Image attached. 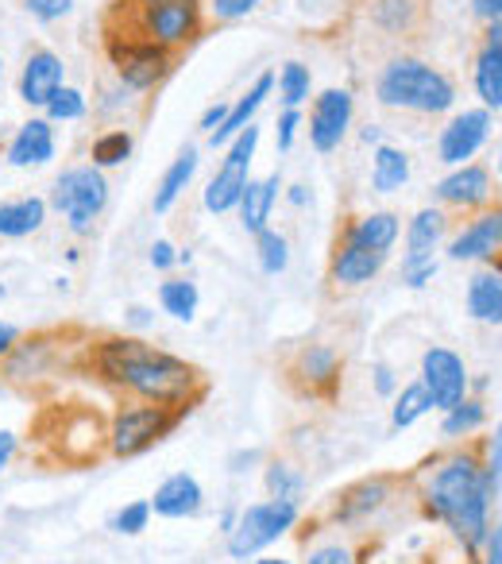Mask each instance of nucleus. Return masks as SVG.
<instances>
[{
    "instance_id": "1",
    "label": "nucleus",
    "mask_w": 502,
    "mask_h": 564,
    "mask_svg": "<svg viewBox=\"0 0 502 564\" xmlns=\"http://www.w3.org/2000/svg\"><path fill=\"white\" fill-rule=\"evenodd\" d=\"M81 376L120 387V391L135 394L140 402H151V406L186 410V414L209 391L201 368L163 352V348L143 345L135 337L89 340L81 348Z\"/></svg>"
},
{
    "instance_id": "2",
    "label": "nucleus",
    "mask_w": 502,
    "mask_h": 564,
    "mask_svg": "<svg viewBox=\"0 0 502 564\" xmlns=\"http://www.w3.org/2000/svg\"><path fill=\"white\" fill-rule=\"evenodd\" d=\"M422 507L425 518L445 522L468 553H476L491 533V484H487L483 460L476 453H448L425 464L422 471Z\"/></svg>"
},
{
    "instance_id": "3",
    "label": "nucleus",
    "mask_w": 502,
    "mask_h": 564,
    "mask_svg": "<svg viewBox=\"0 0 502 564\" xmlns=\"http://www.w3.org/2000/svg\"><path fill=\"white\" fill-rule=\"evenodd\" d=\"M32 437L63 468H94L109 453V417L94 402H51L35 414Z\"/></svg>"
},
{
    "instance_id": "4",
    "label": "nucleus",
    "mask_w": 502,
    "mask_h": 564,
    "mask_svg": "<svg viewBox=\"0 0 502 564\" xmlns=\"http://www.w3.org/2000/svg\"><path fill=\"white\" fill-rule=\"evenodd\" d=\"M81 345H66L63 329H51V333H32V337H20L17 348H12L4 360H0V379L9 387H17L20 394H40L43 383H55L63 376V368L81 371Z\"/></svg>"
},
{
    "instance_id": "5",
    "label": "nucleus",
    "mask_w": 502,
    "mask_h": 564,
    "mask_svg": "<svg viewBox=\"0 0 502 564\" xmlns=\"http://www.w3.org/2000/svg\"><path fill=\"white\" fill-rule=\"evenodd\" d=\"M379 101L386 109H410V112H448L456 105V86L440 70H433L429 63L417 58H394L375 86Z\"/></svg>"
},
{
    "instance_id": "6",
    "label": "nucleus",
    "mask_w": 502,
    "mask_h": 564,
    "mask_svg": "<svg viewBox=\"0 0 502 564\" xmlns=\"http://www.w3.org/2000/svg\"><path fill=\"white\" fill-rule=\"evenodd\" d=\"M182 417H186V410L151 406V402L117 410L109 422V456L132 460V456L148 453L151 445H159V441L171 437V433L178 430Z\"/></svg>"
},
{
    "instance_id": "7",
    "label": "nucleus",
    "mask_w": 502,
    "mask_h": 564,
    "mask_svg": "<svg viewBox=\"0 0 502 564\" xmlns=\"http://www.w3.org/2000/svg\"><path fill=\"white\" fill-rule=\"evenodd\" d=\"M51 205L70 220L74 232L86 236L94 228V220L105 213V205H109V182H105V174L97 166H70V171L58 174Z\"/></svg>"
},
{
    "instance_id": "8",
    "label": "nucleus",
    "mask_w": 502,
    "mask_h": 564,
    "mask_svg": "<svg viewBox=\"0 0 502 564\" xmlns=\"http://www.w3.org/2000/svg\"><path fill=\"white\" fill-rule=\"evenodd\" d=\"M298 522V502H286V499H268V502H251V507L240 510L236 518L232 533H228V553L232 556H255L279 541L286 530H294Z\"/></svg>"
},
{
    "instance_id": "9",
    "label": "nucleus",
    "mask_w": 502,
    "mask_h": 564,
    "mask_svg": "<svg viewBox=\"0 0 502 564\" xmlns=\"http://www.w3.org/2000/svg\"><path fill=\"white\" fill-rule=\"evenodd\" d=\"M340 379H345V356L332 345H302L286 364V383L302 399L332 402L340 394Z\"/></svg>"
},
{
    "instance_id": "10",
    "label": "nucleus",
    "mask_w": 502,
    "mask_h": 564,
    "mask_svg": "<svg viewBox=\"0 0 502 564\" xmlns=\"http://www.w3.org/2000/svg\"><path fill=\"white\" fill-rule=\"evenodd\" d=\"M255 148H260V128H255V120H251V124L243 128L232 143H228L225 163H220V171L212 174V182L205 186V209L228 213V209L240 205L243 189H248V182H251L248 171H251V155H255Z\"/></svg>"
},
{
    "instance_id": "11",
    "label": "nucleus",
    "mask_w": 502,
    "mask_h": 564,
    "mask_svg": "<svg viewBox=\"0 0 502 564\" xmlns=\"http://www.w3.org/2000/svg\"><path fill=\"white\" fill-rule=\"evenodd\" d=\"M105 51H109V63L117 66L120 82L128 89H155L166 74L174 70V55L159 43L148 40H105Z\"/></svg>"
},
{
    "instance_id": "12",
    "label": "nucleus",
    "mask_w": 502,
    "mask_h": 564,
    "mask_svg": "<svg viewBox=\"0 0 502 564\" xmlns=\"http://www.w3.org/2000/svg\"><path fill=\"white\" fill-rule=\"evenodd\" d=\"M422 387L429 391L433 406L452 410L456 402L468 399V368L456 352L448 348H429L422 356Z\"/></svg>"
},
{
    "instance_id": "13",
    "label": "nucleus",
    "mask_w": 502,
    "mask_h": 564,
    "mask_svg": "<svg viewBox=\"0 0 502 564\" xmlns=\"http://www.w3.org/2000/svg\"><path fill=\"white\" fill-rule=\"evenodd\" d=\"M348 124H352V94L348 89H325L314 97V109H309V143L314 151L329 155L340 148Z\"/></svg>"
},
{
    "instance_id": "14",
    "label": "nucleus",
    "mask_w": 502,
    "mask_h": 564,
    "mask_svg": "<svg viewBox=\"0 0 502 564\" xmlns=\"http://www.w3.org/2000/svg\"><path fill=\"white\" fill-rule=\"evenodd\" d=\"M491 135V109H463L448 120V128L440 132L437 155L448 166H463Z\"/></svg>"
},
{
    "instance_id": "15",
    "label": "nucleus",
    "mask_w": 502,
    "mask_h": 564,
    "mask_svg": "<svg viewBox=\"0 0 502 564\" xmlns=\"http://www.w3.org/2000/svg\"><path fill=\"white\" fill-rule=\"evenodd\" d=\"M399 487V476H368V479H356L348 484L345 491L332 495L329 502V522H340V525H352V522H363L368 514H375L391 491Z\"/></svg>"
},
{
    "instance_id": "16",
    "label": "nucleus",
    "mask_w": 502,
    "mask_h": 564,
    "mask_svg": "<svg viewBox=\"0 0 502 564\" xmlns=\"http://www.w3.org/2000/svg\"><path fill=\"white\" fill-rule=\"evenodd\" d=\"M63 78H66L63 58L47 47H35L32 55H28L24 70H20V97H24V105H32V109H47L51 97L63 89Z\"/></svg>"
},
{
    "instance_id": "17",
    "label": "nucleus",
    "mask_w": 502,
    "mask_h": 564,
    "mask_svg": "<svg viewBox=\"0 0 502 564\" xmlns=\"http://www.w3.org/2000/svg\"><path fill=\"white\" fill-rule=\"evenodd\" d=\"M383 259L379 251L363 248L360 240H352V236H340L337 248H332V263H329V279L337 282V286H363V282H371L379 271H383Z\"/></svg>"
},
{
    "instance_id": "18",
    "label": "nucleus",
    "mask_w": 502,
    "mask_h": 564,
    "mask_svg": "<svg viewBox=\"0 0 502 564\" xmlns=\"http://www.w3.org/2000/svg\"><path fill=\"white\" fill-rule=\"evenodd\" d=\"M502 251V205L479 213L452 243H448V256L452 259H494Z\"/></svg>"
},
{
    "instance_id": "19",
    "label": "nucleus",
    "mask_w": 502,
    "mask_h": 564,
    "mask_svg": "<svg viewBox=\"0 0 502 564\" xmlns=\"http://www.w3.org/2000/svg\"><path fill=\"white\" fill-rule=\"evenodd\" d=\"M437 197L445 205H456V209L487 205V197H491V174L479 163H463V166H456L445 182H437Z\"/></svg>"
},
{
    "instance_id": "20",
    "label": "nucleus",
    "mask_w": 502,
    "mask_h": 564,
    "mask_svg": "<svg viewBox=\"0 0 502 564\" xmlns=\"http://www.w3.org/2000/svg\"><path fill=\"white\" fill-rule=\"evenodd\" d=\"M201 484H197L189 471H174L171 479H163V484L155 487V495H151V510H155L159 518H194L197 510H201Z\"/></svg>"
},
{
    "instance_id": "21",
    "label": "nucleus",
    "mask_w": 502,
    "mask_h": 564,
    "mask_svg": "<svg viewBox=\"0 0 502 564\" xmlns=\"http://www.w3.org/2000/svg\"><path fill=\"white\" fill-rule=\"evenodd\" d=\"M440 236H445V213L440 209H422L406 228V256H402V271H414V267L437 263L433 251H437Z\"/></svg>"
},
{
    "instance_id": "22",
    "label": "nucleus",
    "mask_w": 502,
    "mask_h": 564,
    "mask_svg": "<svg viewBox=\"0 0 502 564\" xmlns=\"http://www.w3.org/2000/svg\"><path fill=\"white\" fill-rule=\"evenodd\" d=\"M55 159V128L51 120L35 117L28 124H20V132L9 143V163L12 166H43Z\"/></svg>"
},
{
    "instance_id": "23",
    "label": "nucleus",
    "mask_w": 502,
    "mask_h": 564,
    "mask_svg": "<svg viewBox=\"0 0 502 564\" xmlns=\"http://www.w3.org/2000/svg\"><path fill=\"white\" fill-rule=\"evenodd\" d=\"M271 89H275V74H260V78H255V86H251L248 94H243L240 101H236L232 109H228L225 124H220L217 132L209 135V143H212V148H225V143H232L236 135H240L243 128L251 124V117H255V112H260V105L271 97Z\"/></svg>"
},
{
    "instance_id": "24",
    "label": "nucleus",
    "mask_w": 502,
    "mask_h": 564,
    "mask_svg": "<svg viewBox=\"0 0 502 564\" xmlns=\"http://www.w3.org/2000/svg\"><path fill=\"white\" fill-rule=\"evenodd\" d=\"M279 189H283V174L279 171H271L268 178L248 182V189H243V197H240V217H243V228H248L251 236L268 228L271 209H275V202H279Z\"/></svg>"
},
{
    "instance_id": "25",
    "label": "nucleus",
    "mask_w": 502,
    "mask_h": 564,
    "mask_svg": "<svg viewBox=\"0 0 502 564\" xmlns=\"http://www.w3.org/2000/svg\"><path fill=\"white\" fill-rule=\"evenodd\" d=\"M47 220V202L43 197H20V202L0 205V240H20L32 236Z\"/></svg>"
},
{
    "instance_id": "26",
    "label": "nucleus",
    "mask_w": 502,
    "mask_h": 564,
    "mask_svg": "<svg viewBox=\"0 0 502 564\" xmlns=\"http://www.w3.org/2000/svg\"><path fill=\"white\" fill-rule=\"evenodd\" d=\"M468 314L483 325H502V271H483L468 282Z\"/></svg>"
},
{
    "instance_id": "27",
    "label": "nucleus",
    "mask_w": 502,
    "mask_h": 564,
    "mask_svg": "<svg viewBox=\"0 0 502 564\" xmlns=\"http://www.w3.org/2000/svg\"><path fill=\"white\" fill-rule=\"evenodd\" d=\"M410 182V155L402 148H391V143H379L375 155H371V186L379 194H394Z\"/></svg>"
},
{
    "instance_id": "28",
    "label": "nucleus",
    "mask_w": 502,
    "mask_h": 564,
    "mask_svg": "<svg viewBox=\"0 0 502 564\" xmlns=\"http://www.w3.org/2000/svg\"><path fill=\"white\" fill-rule=\"evenodd\" d=\"M345 232L352 236V240H360L363 248L386 256V251L394 248V240H399L402 225H399V217H394V213H368V217H360L356 225H348Z\"/></svg>"
},
{
    "instance_id": "29",
    "label": "nucleus",
    "mask_w": 502,
    "mask_h": 564,
    "mask_svg": "<svg viewBox=\"0 0 502 564\" xmlns=\"http://www.w3.org/2000/svg\"><path fill=\"white\" fill-rule=\"evenodd\" d=\"M194 171H197V148H182V155L166 166L163 182H159V189H155V213H171V205L178 202L182 189L189 186Z\"/></svg>"
},
{
    "instance_id": "30",
    "label": "nucleus",
    "mask_w": 502,
    "mask_h": 564,
    "mask_svg": "<svg viewBox=\"0 0 502 564\" xmlns=\"http://www.w3.org/2000/svg\"><path fill=\"white\" fill-rule=\"evenodd\" d=\"M371 20L391 35H410L422 24V0H371Z\"/></svg>"
},
{
    "instance_id": "31",
    "label": "nucleus",
    "mask_w": 502,
    "mask_h": 564,
    "mask_svg": "<svg viewBox=\"0 0 502 564\" xmlns=\"http://www.w3.org/2000/svg\"><path fill=\"white\" fill-rule=\"evenodd\" d=\"M476 94L483 97L487 109H502V51L483 47L476 58Z\"/></svg>"
},
{
    "instance_id": "32",
    "label": "nucleus",
    "mask_w": 502,
    "mask_h": 564,
    "mask_svg": "<svg viewBox=\"0 0 502 564\" xmlns=\"http://www.w3.org/2000/svg\"><path fill=\"white\" fill-rule=\"evenodd\" d=\"M433 410V399L429 391L422 387V379L410 387H402L399 394H394V410H391V425L394 430H410V425L417 422V417H425Z\"/></svg>"
},
{
    "instance_id": "33",
    "label": "nucleus",
    "mask_w": 502,
    "mask_h": 564,
    "mask_svg": "<svg viewBox=\"0 0 502 564\" xmlns=\"http://www.w3.org/2000/svg\"><path fill=\"white\" fill-rule=\"evenodd\" d=\"M159 302H163V314L178 317V322H194L201 294H197V286L189 279H171L159 286Z\"/></svg>"
},
{
    "instance_id": "34",
    "label": "nucleus",
    "mask_w": 502,
    "mask_h": 564,
    "mask_svg": "<svg viewBox=\"0 0 502 564\" xmlns=\"http://www.w3.org/2000/svg\"><path fill=\"white\" fill-rule=\"evenodd\" d=\"M487 422V406L479 399H463L456 402L452 410H445V422H440V433L445 437H471L479 425Z\"/></svg>"
},
{
    "instance_id": "35",
    "label": "nucleus",
    "mask_w": 502,
    "mask_h": 564,
    "mask_svg": "<svg viewBox=\"0 0 502 564\" xmlns=\"http://www.w3.org/2000/svg\"><path fill=\"white\" fill-rule=\"evenodd\" d=\"M128 155H132V135H128L124 128H112V132H101V135L94 140V148H89V159H94L97 171H101V166H120Z\"/></svg>"
},
{
    "instance_id": "36",
    "label": "nucleus",
    "mask_w": 502,
    "mask_h": 564,
    "mask_svg": "<svg viewBox=\"0 0 502 564\" xmlns=\"http://www.w3.org/2000/svg\"><path fill=\"white\" fill-rule=\"evenodd\" d=\"M268 491L271 499H286V502H302V491H306V479L294 464L275 460L268 468Z\"/></svg>"
},
{
    "instance_id": "37",
    "label": "nucleus",
    "mask_w": 502,
    "mask_h": 564,
    "mask_svg": "<svg viewBox=\"0 0 502 564\" xmlns=\"http://www.w3.org/2000/svg\"><path fill=\"white\" fill-rule=\"evenodd\" d=\"M255 251H260V267L268 274H283L286 263H291V243H286V236H279L275 228L255 232Z\"/></svg>"
},
{
    "instance_id": "38",
    "label": "nucleus",
    "mask_w": 502,
    "mask_h": 564,
    "mask_svg": "<svg viewBox=\"0 0 502 564\" xmlns=\"http://www.w3.org/2000/svg\"><path fill=\"white\" fill-rule=\"evenodd\" d=\"M309 86H314V78H309V70L302 63H286L279 70V94H283L286 109H298L309 97Z\"/></svg>"
},
{
    "instance_id": "39",
    "label": "nucleus",
    "mask_w": 502,
    "mask_h": 564,
    "mask_svg": "<svg viewBox=\"0 0 502 564\" xmlns=\"http://www.w3.org/2000/svg\"><path fill=\"white\" fill-rule=\"evenodd\" d=\"M81 117H86V94H81V89L63 86L47 101V120H51V124H63V120H81Z\"/></svg>"
},
{
    "instance_id": "40",
    "label": "nucleus",
    "mask_w": 502,
    "mask_h": 564,
    "mask_svg": "<svg viewBox=\"0 0 502 564\" xmlns=\"http://www.w3.org/2000/svg\"><path fill=\"white\" fill-rule=\"evenodd\" d=\"M148 518H151V502H148V499L128 502V507L120 510L117 518H112V530H117V533H128V538H135V533L148 530Z\"/></svg>"
},
{
    "instance_id": "41",
    "label": "nucleus",
    "mask_w": 502,
    "mask_h": 564,
    "mask_svg": "<svg viewBox=\"0 0 502 564\" xmlns=\"http://www.w3.org/2000/svg\"><path fill=\"white\" fill-rule=\"evenodd\" d=\"M483 471H487V484H491V491L499 495L502 491V422L494 425V437H491V445H487Z\"/></svg>"
},
{
    "instance_id": "42",
    "label": "nucleus",
    "mask_w": 502,
    "mask_h": 564,
    "mask_svg": "<svg viewBox=\"0 0 502 564\" xmlns=\"http://www.w3.org/2000/svg\"><path fill=\"white\" fill-rule=\"evenodd\" d=\"M24 9L32 12L35 20H43V24H55V20L70 17L74 0H24Z\"/></svg>"
},
{
    "instance_id": "43",
    "label": "nucleus",
    "mask_w": 502,
    "mask_h": 564,
    "mask_svg": "<svg viewBox=\"0 0 502 564\" xmlns=\"http://www.w3.org/2000/svg\"><path fill=\"white\" fill-rule=\"evenodd\" d=\"M255 4H260V0H209V12L217 20H240V17H248Z\"/></svg>"
},
{
    "instance_id": "44",
    "label": "nucleus",
    "mask_w": 502,
    "mask_h": 564,
    "mask_svg": "<svg viewBox=\"0 0 502 564\" xmlns=\"http://www.w3.org/2000/svg\"><path fill=\"white\" fill-rule=\"evenodd\" d=\"M309 564H360V561H356V553L348 545H325L309 553Z\"/></svg>"
},
{
    "instance_id": "45",
    "label": "nucleus",
    "mask_w": 502,
    "mask_h": 564,
    "mask_svg": "<svg viewBox=\"0 0 502 564\" xmlns=\"http://www.w3.org/2000/svg\"><path fill=\"white\" fill-rule=\"evenodd\" d=\"M298 124H302L298 109H286L283 117H279V151H291V143H294V132H298Z\"/></svg>"
},
{
    "instance_id": "46",
    "label": "nucleus",
    "mask_w": 502,
    "mask_h": 564,
    "mask_svg": "<svg viewBox=\"0 0 502 564\" xmlns=\"http://www.w3.org/2000/svg\"><path fill=\"white\" fill-rule=\"evenodd\" d=\"M151 263H155L159 271H166V267L178 263V251H174V243L171 240H155V243H151Z\"/></svg>"
},
{
    "instance_id": "47",
    "label": "nucleus",
    "mask_w": 502,
    "mask_h": 564,
    "mask_svg": "<svg viewBox=\"0 0 502 564\" xmlns=\"http://www.w3.org/2000/svg\"><path fill=\"white\" fill-rule=\"evenodd\" d=\"M228 109H232V105H209V109L201 112V120H197V128H201V132H209V135H212L220 124H225Z\"/></svg>"
},
{
    "instance_id": "48",
    "label": "nucleus",
    "mask_w": 502,
    "mask_h": 564,
    "mask_svg": "<svg viewBox=\"0 0 502 564\" xmlns=\"http://www.w3.org/2000/svg\"><path fill=\"white\" fill-rule=\"evenodd\" d=\"M471 12L479 20H487V24H494V20H502V0H471Z\"/></svg>"
},
{
    "instance_id": "49",
    "label": "nucleus",
    "mask_w": 502,
    "mask_h": 564,
    "mask_svg": "<svg viewBox=\"0 0 502 564\" xmlns=\"http://www.w3.org/2000/svg\"><path fill=\"white\" fill-rule=\"evenodd\" d=\"M375 391L379 394H394V391H399V379H394V371L386 368V364H375Z\"/></svg>"
},
{
    "instance_id": "50",
    "label": "nucleus",
    "mask_w": 502,
    "mask_h": 564,
    "mask_svg": "<svg viewBox=\"0 0 502 564\" xmlns=\"http://www.w3.org/2000/svg\"><path fill=\"white\" fill-rule=\"evenodd\" d=\"M487 561L483 564H502V525H494L491 533H487Z\"/></svg>"
},
{
    "instance_id": "51",
    "label": "nucleus",
    "mask_w": 502,
    "mask_h": 564,
    "mask_svg": "<svg viewBox=\"0 0 502 564\" xmlns=\"http://www.w3.org/2000/svg\"><path fill=\"white\" fill-rule=\"evenodd\" d=\"M12 456H17V433L0 430V471L9 468V464H12Z\"/></svg>"
},
{
    "instance_id": "52",
    "label": "nucleus",
    "mask_w": 502,
    "mask_h": 564,
    "mask_svg": "<svg viewBox=\"0 0 502 564\" xmlns=\"http://www.w3.org/2000/svg\"><path fill=\"white\" fill-rule=\"evenodd\" d=\"M17 340H20V329L17 325H9V322H0V360L17 348Z\"/></svg>"
},
{
    "instance_id": "53",
    "label": "nucleus",
    "mask_w": 502,
    "mask_h": 564,
    "mask_svg": "<svg viewBox=\"0 0 502 564\" xmlns=\"http://www.w3.org/2000/svg\"><path fill=\"white\" fill-rule=\"evenodd\" d=\"M128 322H132L135 329H148V325H151V310H143V306H132V310H128Z\"/></svg>"
},
{
    "instance_id": "54",
    "label": "nucleus",
    "mask_w": 502,
    "mask_h": 564,
    "mask_svg": "<svg viewBox=\"0 0 502 564\" xmlns=\"http://www.w3.org/2000/svg\"><path fill=\"white\" fill-rule=\"evenodd\" d=\"M487 47L502 51V20H494V24L487 28Z\"/></svg>"
},
{
    "instance_id": "55",
    "label": "nucleus",
    "mask_w": 502,
    "mask_h": 564,
    "mask_svg": "<svg viewBox=\"0 0 502 564\" xmlns=\"http://www.w3.org/2000/svg\"><path fill=\"white\" fill-rule=\"evenodd\" d=\"M291 202H294V205H306V202H309L306 186H291Z\"/></svg>"
},
{
    "instance_id": "56",
    "label": "nucleus",
    "mask_w": 502,
    "mask_h": 564,
    "mask_svg": "<svg viewBox=\"0 0 502 564\" xmlns=\"http://www.w3.org/2000/svg\"><path fill=\"white\" fill-rule=\"evenodd\" d=\"M255 564H291V561H255Z\"/></svg>"
},
{
    "instance_id": "57",
    "label": "nucleus",
    "mask_w": 502,
    "mask_h": 564,
    "mask_svg": "<svg viewBox=\"0 0 502 564\" xmlns=\"http://www.w3.org/2000/svg\"><path fill=\"white\" fill-rule=\"evenodd\" d=\"M0 82H4V58H0Z\"/></svg>"
},
{
    "instance_id": "58",
    "label": "nucleus",
    "mask_w": 502,
    "mask_h": 564,
    "mask_svg": "<svg viewBox=\"0 0 502 564\" xmlns=\"http://www.w3.org/2000/svg\"><path fill=\"white\" fill-rule=\"evenodd\" d=\"M499 174H502V155H499Z\"/></svg>"
},
{
    "instance_id": "59",
    "label": "nucleus",
    "mask_w": 502,
    "mask_h": 564,
    "mask_svg": "<svg viewBox=\"0 0 502 564\" xmlns=\"http://www.w3.org/2000/svg\"><path fill=\"white\" fill-rule=\"evenodd\" d=\"M0 299H4V286H0Z\"/></svg>"
}]
</instances>
